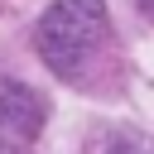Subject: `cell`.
I'll use <instances>...</instances> for the list:
<instances>
[{"mask_svg": "<svg viewBox=\"0 0 154 154\" xmlns=\"http://www.w3.org/2000/svg\"><path fill=\"white\" fill-rule=\"evenodd\" d=\"M111 34V19H106V0H53L43 14H38V29H34V48L43 58V67L63 82L82 77L87 63L101 53Z\"/></svg>", "mask_w": 154, "mask_h": 154, "instance_id": "6da1fadb", "label": "cell"}, {"mask_svg": "<svg viewBox=\"0 0 154 154\" xmlns=\"http://www.w3.org/2000/svg\"><path fill=\"white\" fill-rule=\"evenodd\" d=\"M43 130V101L24 87L0 91V154H24V144Z\"/></svg>", "mask_w": 154, "mask_h": 154, "instance_id": "7a4b0ae2", "label": "cell"}]
</instances>
